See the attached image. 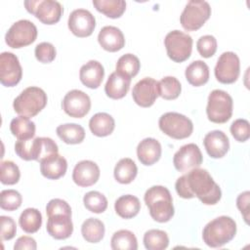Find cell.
Returning a JSON list of instances; mask_svg holds the SVG:
<instances>
[{
	"instance_id": "cell-1",
	"label": "cell",
	"mask_w": 250,
	"mask_h": 250,
	"mask_svg": "<svg viewBox=\"0 0 250 250\" xmlns=\"http://www.w3.org/2000/svg\"><path fill=\"white\" fill-rule=\"evenodd\" d=\"M175 188L180 197L185 199L197 197L205 205H215L222 197L220 187L208 171L201 168L185 173L176 181Z\"/></svg>"
},
{
	"instance_id": "cell-2",
	"label": "cell",
	"mask_w": 250,
	"mask_h": 250,
	"mask_svg": "<svg viewBox=\"0 0 250 250\" xmlns=\"http://www.w3.org/2000/svg\"><path fill=\"white\" fill-rule=\"evenodd\" d=\"M150 217L158 223L169 222L174 216L173 199L169 189L163 186L149 188L144 196Z\"/></svg>"
},
{
	"instance_id": "cell-3",
	"label": "cell",
	"mask_w": 250,
	"mask_h": 250,
	"mask_svg": "<svg viewBox=\"0 0 250 250\" xmlns=\"http://www.w3.org/2000/svg\"><path fill=\"white\" fill-rule=\"evenodd\" d=\"M15 151L23 160L42 162L44 159L58 154L59 147L51 138L37 137L33 140H18L15 144Z\"/></svg>"
},
{
	"instance_id": "cell-4",
	"label": "cell",
	"mask_w": 250,
	"mask_h": 250,
	"mask_svg": "<svg viewBox=\"0 0 250 250\" xmlns=\"http://www.w3.org/2000/svg\"><path fill=\"white\" fill-rule=\"evenodd\" d=\"M236 234V223L229 216H220L210 221L203 229L204 243L212 248L222 247Z\"/></svg>"
},
{
	"instance_id": "cell-5",
	"label": "cell",
	"mask_w": 250,
	"mask_h": 250,
	"mask_svg": "<svg viewBox=\"0 0 250 250\" xmlns=\"http://www.w3.org/2000/svg\"><path fill=\"white\" fill-rule=\"evenodd\" d=\"M47 95L39 87L25 88L13 102L14 110L21 116L33 117L37 115L47 104Z\"/></svg>"
},
{
	"instance_id": "cell-6",
	"label": "cell",
	"mask_w": 250,
	"mask_h": 250,
	"mask_svg": "<svg viewBox=\"0 0 250 250\" xmlns=\"http://www.w3.org/2000/svg\"><path fill=\"white\" fill-rule=\"evenodd\" d=\"M232 98L223 90H213L209 96L206 106L208 119L214 123H226L232 115Z\"/></svg>"
},
{
	"instance_id": "cell-7",
	"label": "cell",
	"mask_w": 250,
	"mask_h": 250,
	"mask_svg": "<svg viewBox=\"0 0 250 250\" xmlns=\"http://www.w3.org/2000/svg\"><path fill=\"white\" fill-rule=\"evenodd\" d=\"M159 129L170 138L182 140L189 137L193 131V124L186 115L178 112H166L158 121Z\"/></svg>"
},
{
	"instance_id": "cell-8",
	"label": "cell",
	"mask_w": 250,
	"mask_h": 250,
	"mask_svg": "<svg viewBox=\"0 0 250 250\" xmlns=\"http://www.w3.org/2000/svg\"><path fill=\"white\" fill-rule=\"evenodd\" d=\"M211 16V7L208 2L190 0L187 3L180 17V22L184 29L194 31L199 29Z\"/></svg>"
},
{
	"instance_id": "cell-9",
	"label": "cell",
	"mask_w": 250,
	"mask_h": 250,
	"mask_svg": "<svg viewBox=\"0 0 250 250\" xmlns=\"http://www.w3.org/2000/svg\"><path fill=\"white\" fill-rule=\"evenodd\" d=\"M164 45L168 57L175 62L187 61L192 51V38L188 33L172 30L165 36Z\"/></svg>"
},
{
	"instance_id": "cell-10",
	"label": "cell",
	"mask_w": 250,
	"mask_h": 250,
	"mask_svg": "<svg viewBox=\"0 0 250 250\" xmlns=\"http://www.w3.org/2000/svg\"><path fill=\"white\" fill-rule=\"evenodd\" d=\"M37 27L28 20H20L13 23L5 35L6 44L14 49L30 45L36 40Z\"/></svg>"
},
{
	"instance_id": "cell-11",
	"label": "cell",
	"mask_w": 250,
	"mask_h": 250,
	"mask_svg": "<svg viewBox=\"0 0 250 250\" xmlns=\"http://www.w3.org/2000/svg\"><path fill=\"white\" fill-rule=\"evenodd\" d=\"M24 7L42 23L49 25L57 23L63 12L62 4L55 0H28L24 1Z\"/></svg>"
},
{
	"instance_id": "cell-12",
	"label": "cell",
	"mask_w": 250,
	"mask_h": 250,
	"mask_svg": "<svg viewBox=\"0 0 250 250\" xmlns=\"http://www.w3.org/2000/svg\"><path fill=\"white\" fill-rule=\"evenodd\" d=\"M215 76L223 84L234 83L240 73V62L237 55L233 52L223 53L215 66Z\"/></svg>"
},
{
	"instance_id": "cell-13",
	"label": "cell",
	"mask_w": 250,
	"mask_h": 250,
	"mask_svg": "<svg viewBox=\"0 0 250 250\" xmlns=\"http://www.w3.org/2000/svg\"><path fill=\"white\" fill-rule=\"evenodd\" d=\"M22 77V69L18 57L11 52L0 55V82L5 87L16 86Z\"/></svg>"
},
{
	"instance_id": "cell-14",
	"label": "cell",
	"mask_w": 250,
	"mask_h": 250,
	"mask_svg": "<svg viewBox=\"0 0 250 250\" xmlns=\"http://www.w3.org/2000/svg\"><path fill=\"white\" fill-rule=\"evenodd\" d=\"M203 160L200 148L195 144L183 146L173 157V164L181 173H187L192 169L199 168Z\"/></svg>"
},
{
	"instance_id": "cell-15",
	"label": "cell",
	"mask_w": 250,
	"mask_h": 250,
	"mask_svg": "<svg viewBox=\"0 0 250 250\" xmlns=\"http://www.w3.org/2000/svg\"><path fill=\"white\" fill-rule=\"evenodd\" d=\"M64 112L70 117L82 118L91 108V100L89 96L81 90H71L67 92L62 102Z\"/></svg>"
},
{
	"instance_id": "cell-16",
	"label": "cell",
	"mask_w": 250,
	"mask_h": 250,
	"mask_svg": "<svg viewBox=\"0 0 250 250\" xmlns=\"http://www.w3.org/2000/svg\"><path fill=\"white\" fill-rule=\"evenodd\" d=\"M68 28L77 37L90 36L96 26L95 17L85 9H76L68 17Z\"/></svg>"
},
{
	"instance_id": "cell-17",
	"label": "cell",
	"mask_w": 250,
	"mask_h": 250,
	"mask_svg": "<svg viewBox=\"0 0 250 250\" xmlns=\"http://www.w3.org/2000/svg\"><path fill=\"white\" fill-rule=\"evenodd\" d=\"M158 96V81L151 77L143 78L132 90L134 102L142 107L151 106Z\"/></svg>"
},
{
	"instance_id": "cell-18",
	"label": "cell",
	"mask_w": 250,
	"mask_h": 250,
	"mask_svg": "<svg viewBox=\"0 0 250 250\" xmlns=\"http://www.w3.org/2000/svg\"><path fill=\"white\" fill-rule=\"evenodd\" d=\"M100 168L94 161L82 160L78 162L72 172V180L79 187H90L98 182Z\"/></svg>"
},
{
	"instance_id": "cell-19",
	"label": "cell",
	"mask_w": 250,
	"mask_h": 250,
	"mask_svg": "<svg viewBox=\"0 0 250 250\" xmlns=\"http://www.w3.org/2000/svg\"><path fill=\"white\" fill-rule=\"evenodd\" d=\"M203 145L208 155L212 158L224 157L229 148L228 136L220 130H214L207 133L204 137Z\"/></svg>"
},
{
	"instance_id": "cell-20",
	"label": "cell",
	"mask_w": 250,
	"mask_h": 250,
	"mask_svg": "<svg viewBox=\"0 0 250 250\" xmlns=\"http://www.w3.org/2000/svg\"><path fill=\"white\" fill-rule=\"evenodd\" d=\"M47 232L55 239H66L73 231V224L70 215L57 214L48 217Z\"/></svg>"
},
{
	"instance_id": "cell-21",
	"label": "cell",
	"mask_w": 250,
	"mask_h": 250,
	"mask_svg": "<svg viewBox=\"0 0 250 250\" xmlns=\"http://www.w3.org/2000/svg\"><path fill=\"white\" fill-rule=\"evenodd\" d=\"M101 47L108 52H117L125 45V38L122 31L112 25L104 26L98 35Z\"/></svg>"
},
{
	"instance_id": "cell-22",
	"label": "cell",
	"mask_w": 250,
	"mask_h": 250,
	"mask_svg": "<svg viewBox=\"0 0 250 250\" xmlns=\"http://www.w3.org/2000/svg\"><path fill=\"white\" fill-rule=\"evenodd\" d=\"M104 76V69L103 64L91 60L83 64L79 71V78L83 85L90 89H97L102 84Z\"/></svg>"
},
{
	"instance_id": "cell-23",
	"label": "cell",
	"mask_w": 250,
	"mask_h": 250,
	"mask_svg": "<svg viewBox=\"0 0 250 250\" xmlns=\"http://www.w3.org/2000/svg\"><path fill=\"white\" fill-rule=\"evenodd\" d=\"M137 156L140 162L146 166L156 163L161 156V145L153 138H146L137 146Z\"/></svg>"
},
{
	"instance_id": "cell-24",
	"label": "cell",
	"mask_w": 250,
	"mask_h": 250,
	"mask_svg": "<svg viewBox=\"0 0 250 250\" xmlns=\"http://www.w3.org/2000/svg\"><path fill=\"white\" fill-rule=\"evenodd\" d=\"M66 169V159L60 154L52 155L40 162V172L49 180H58L64 176Z\"/></svg>"
},
{
	"instance_id": "cell-25",
	"label": "cell",
	"mask_w": 250,
	"mask_h": 250,
	"mask_svg": "<svg viewBox=\"0 0 250 250\" xmlns=\"http://www.w3.org/2000/svg\"><path fill=\"white\" fill-rule=\"evenodd\" d=\"M130 84L131 78L114 71L107 78V81L104 85V92L110 99H122L129 91Z\"/></svg>"
},
{
	"instance_id": "cell-26",
	"label": "cell",
	"mask_w": 250,
	"mask_h": 250,
	"mask_svg": "<svg viewBox=\"0 0 250 250\" xmlns=\"http://www.w3.org/2000/svg\"><path fill=\"white\" fill-rule=\"evenodd\" d=\"M114 127L115 121L113 117L106 112H98L94 114L89 121V128L97 137H106L110 135Z\"/></svg>"
},
{
	"instance_id": "cell-27",
	"label": "cell",
	"mask_w": 250,
	"mask_h": 250,
	"mask_svg": "<svg viewBox=\"0 0 250 250\" xmlns=\"http://www.w3.org/2000/svg\"><path fill=\"white\" fill-rule=\"evenodd\" d=\"M116 214L123 219H131L138 215L141 210V202L132 194L122 195L114 203Z\"/></svg>"
},
{
	"instance_id": "cell-28",
	"label": "cell",
	"mask_w": 250,
	"mask_h": 250,
	"mask_svg": "<svg viewBox=\"0 0 250 250\" xmlns=\"http://www.w3.org/2000/svg\"><path fill=\"white\" fill-rule=\"evenodd\" d=\"M186 79L195 87L204 85L209 80V67L203 61H194L186 68Z\"/></svg>"
},
{
	"instance_id": "cell-29",
	"label": "cell",
	"mask_w": 250,
	"mask_h": 250,
	"mask_svg": "<svg viewBox=\"0 0 250 250\" xmlns=\"http://www.w3.org/2000/svg\"><path fill=\"white\" fill-rule=\"evenodd\" d=\"M58 137L68 145L80 144L85 139V130L84 128L76 123H66L62 124L57 127Z\"/></svg>"
},
{
	"instance_id": "cell-30",
	"label": "cell",
	"mask_w": 250,
	"mask_h": 250,
	"mask_svg": "<svg viewBox=\"0 0 250 250\" xmlns=\"http://www.w3.org/2000/svg\"><path fill=\"white\" fill-rule=\"evenodd\" d=\"M138 173V168L136 163L128 157L120 159L114 167L113 175L115 180L123 185L132 183Z\"/></svg>"
},
{
	"instance_id": "cell-31",
	"label": "cell",
	"mask_w": 250,
	"mask_h": 250,
	"mask_svg": "<svg viewBox=\"0 0 250 250\" xmlns=\"http://www.w3.org/2000/svg\"><path fill=\"white\" fill-rule=\"evenodd\" d=\"M10 130L18 140H28L35 135V124L28 117L20 115L12 119Z\"/></svg>"
},
{
	"instance_id": "cell-32",
	"label": "cell",
	"mask_w": 250,
	"mask_h": 250,
	"mask_svg": "<svg viewBox=\"0 0 250 250\" xmlns=\"http://www.w3.org/2000/svg\"><path fill=\"white\" fill-rule=\"evenodd\" d=\"M104 223L96 218H89L83 222L81 226V233L83 238L90 243L100 242L104 235Z\"/></svg>"
},
{
	"instance_id": "cell-33",
	"label": "cell",
	"mask_w": 250,
	"mask_h": 250,
	"mask_svg": "<svg viewBox=\"0 0 250 250\" xmlns=\"http://www.w3.org/2000/svg\"><path fill=\"white\" fill-rule=\"evenodd\" d=\"M19 224L26 233H34L41 228L42 215L36 208H26L21 212Z\"/></svg>"
},
{
	"instance_id": "cell-34",
	"label": "cell",
	"mask_w": 250,
	"mask_h": 250,
	"mask_svg": "<svg viewBox=\"0 0 250 250\" xmlns=\"http://www.w3.org/2000/svg\"><path fill=\"white\" fill-rule=\"evenodd\" d=\"M93 5L97 11L111 19L120 18L126 9L124 0H93Z\"/></svg>"
},
{
	"instance_id": "cell-35",
	"label": "cell",
	"mask_w": 250,
	"mask_h": 250,
	"mask_svg": "<svg viewBox=\"0 0 250 250\" xmlns=\"http://www.w3.org/2000/svg\"><path fill=\"white\" fill-rule=\"evenodd\" d=\"M110 246L113 250H137L138 241L135 234L128 229H120L113 233Z\"/></svg>"
},
{
	"instance_id": "cell-36",
	"label": "cell",
	"mask_w": 250,
	"mask_h": 250,
	"mask_svg": "<svg viewBox=\"0 0 250 250\" xmlns=\"http://www.w3.org/2000/svg\"><path fill=\"white\" fill-rule=\"evenodd\" d=\"M144 245L147 250H164L169 245L168 234L161 229H149L144 234Z\"/></svg>"
},
{
	"instance_id": "cell-37",
	"label": "cell",
	"mask_w": 250,
	"mask_h": 250,
	"mask_svg": "<svg viewBox=\"0 0 250 250\" xmlns=\"http://www.w3.org/2000/svg\"><path fill=\"white\" fill-rule=\"evenodd\" d=\"M140 67V60L133 54H125L121 56L116 62V72L131 79L138 74Z\"/></svg>"
},
{
	"instance_id": "cell-38",
	"label": "cell",
	"mask_w": 250,
	"mask_h": 250,
	"mask_svg": "<svg viewBox=\"0 0 250 250\" xmlns=\"http://www.w3.org/2000/svg\"><path fill=\"white\" fill-rule=\"evenodd\" d=\"M182 91L180 81L174 76H165L158 82V94L164 100L177 99Z\"/></svg>"
},
{
	"instance_id": "cell-39",
	"label": "cell",
	"mask_w": 250,
	"mask_h": 250,
	"mask_svg": "<svg viewBox=\"0 0 250 250\" xmlns=\"http://www.w3.org/2000/svg\"><path fill=\"white\" fill-rule=\"evenodd\" d=\"M83 203L87 210L96 214L103 213L107 208L106 197L97 190H91L87 192L83 197Z\"/></svg>"
},
{
	"instance_id": "cell-40",
	"label": "cell",
	"mask_w": 250,
	"mask_h": 250,
	"mask_svg": "<svg viewBox=\"0 0 250 250\" xmlns=\"http://www.w3.org/2000/svg\"><path fill=\"white\" fill-rule=\"evenodd\" d=\"M21 172L16 163L5 160L0 165V181L3 185H15L19 182Z\"/></svg>"
},
{
	"instance_id": "cell-41",
	"label": "cell",
	"mask_w": 250,
	"mask_h": 250,
	"mask_svg": "<svg viewBox=\"0 0 250 250\" xmlns=\"http://www.w3.org/2000/svg\"><path fill=\"white\" fill-rule=\"evenodd\" d=\"M1 203L0 206L3 210L15 211L21 205L22 197L21 193L15 189H4L0 193Z\"/></svg>"
},
{
	"instance_id": "cell-42",
	"label": "cell",
	"mask_w": 250,
	"mask_h": 250,
	"mask_svg": "<svg viewBox=\"0 0 250 250\" xmlns=\"http://www.w3.org/2000/svg\"><path fill=\"white\" fill-rule=\"evenodd\" d=\"M230 133L237 142H246L250 137V125L248 120L242 118L234 120L230 125Z\"/></svg>"
},
{
	"instance_id": "cell-43",
	"label": "cell",
	"mask_w": 250,
	"mask_h": 250,
	"mask_svg": "<svg viewBox=\"0 0 250 250\" xmlns=\"http://www.w3.org/2000/svg\"><path fill=\"white\" fill-rule=\"evenodd\" d=\"M196 48L201 57L210 58L217 51V40L213 35H203L197 40Z\"/></svg>"
},
{
	"instance_id": "cell-44",
	"label": "cell",
	"mask_w": 250,
	"mask_h": 250,
	"mask_svg": "<svg viewBox=\"0 0 250 250\" xmlns=\"http://www.w3.org/2000/svg\"><path fill=\"white\" fill-rule=\"evenodd\" d=\"M34 54L37 61L42 63H49L55 60L57 52L53 44L49 42H41L36 45Z\"/></svg>"
},
{
	"instance_id": "cell-45",
	"label": "cell",
	"mask_w": 250,
	"mask_h": 250,
	"mask_svg": "<svg viewBox=\"0 0 250 250\" xmlns=\"http://www.w3.org/2000/svg\"><path fill=\"white\" fill-rule=\"evenodd\" d=\"M46 214L48 217L57 214H65L71 216V208L66 201L60 198H54L47 203Z\"/></svg>"
},
{
	"instance_id": "cell-46",
	"label": "cell",
	"mask_w": 250,
	"mask_h": 250,
	"mask_svg": "<svg viewBox=\"0 0 250 250\" xmlns=\"http://www.w3.org/2000/svg\"><path fill=\"white\" fill-rule=\"evenodd\" d=\"M0 222H1V239L10 240L14 238L17 232V226L13 218L8 216H1Z\"/></svg>"
},
{
	"instance_id": "cell-47",
	"label": "cell",
	"mask_w": 250,
	"mask_h": 250,
	"mask_svg": "<svg viewBox=\"0 0 250 250\" xmlns=\"http://www.w3.org/2000/svg\"><path fill=\"white\" fill-rule=\"evenodd\" d=\"M249 203L250 192L248 190L240 193L236 198V206L241 212L246 224H249Z\"/></svg>"
},
{
	"instance_id": "cell-48",
	"label": "cell",
	"mask_w": 250,
	"mask_h": 250,
	"mask_svg": "<svg viewBox=\"0 0 250 250\" xmlns=\"http://www.w3.org/2000/svg\"><path fill=\"white\" fill-rule=\"evenodd\" d=\"M36 248H37V245H36L35 239L27 235L19 237L14 245L15 250H24V249L35 250Z\"/></svg>"
}]
</instances>
